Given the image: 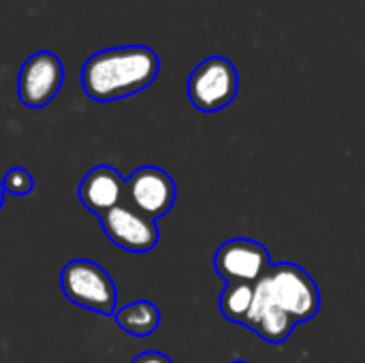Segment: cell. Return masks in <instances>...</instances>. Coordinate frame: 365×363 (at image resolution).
<instances>
[{
	"label": "cell",
	"mask_w": 365,
	"mask_h": 363,
	"mask_svg": "<svg viewBox=\"0 0 365 363\" xmlns=\"http://www.w3.org/2000/svg\"><path fill=\"white\" fill-rule=\"evenodd\" d=\"M272 267L269 252L263 244L235 237L218 246L214 255V270L225 282H244L257 285Z\"/></svg>",
	"instance_id": "cell-5"
},
{
	"label": "cell",
	"mask_w": 365,
	"mask_h": 363,
	"mask_svg": "<svg viewBox=\"0 0 365 363\" xmlns=\"http://www.w3.org/2000/svg\"><path fill=\"white\" fill-rule=\"evenodd\" d=\"M62 81L64 66L60 58L51 51H36L21 64L17 79L19 101L30 109H41L58 96Z\"/></svg>",
	"instance_id": "cell-6"
},
{
	"label": "cell",
	"mask_w": 365,
	"mask_h": 363,
	"mask_svg": "<svg viewBox=\"0 0 365 363\" xmlns=\"http://www.w3.org/2000/svg\"><path fill=\"white\" fill-rule=\"evenodd\" d=\"M62 295L90 312L113 317L118 310V291L111 276L94 261L75 259L68 261L60 272Z\"/></svg>",
	"instance_id": "cell-3"
},
{
	"label": "cell",
	"mask_w": 365,
	"mask_h": 363,
	"mask_svg": "<svg viewBox=\"0 0 365 363\" xmlns=\"http://www.w3.org/2000/svg\"><path fill=\"white\" fill-rule=\"evenodd\" d=\"M98 220L109 242L126 252H148L158 244L156 220L143 216L126 201L98 216Z\"/></svg>",
	"instance_id": "cell-8"
},
{
	"label": "cell",
	"mask_w": 365,
	"mask_h": 363,
	"mask_svg": "<svg viewBox=\"0 0 365 363\" xmlns=\"http://www.w3.org/2000/svg\"><path fill=\"white\" fill-rule=\"evenodd\" d=\"M130 363H173L171 357H167L165 353H158V351H145L141 355H137Z\"/></svg>",
	"instance_id": "cell-14"
},
{
	"label": "cell",
	"mask_w": 365,
	"mask_h": 363,
	"mask_svg": "<svg viewBox=\"0 0 365 363\" xmlns=\"http://www.w3.org/2000/svg\"><path fill=\"white\" fill-rule=\"evenodd\" d=\"M113 321L128 336L145 338V336H150V334H154L158 329L160 310H158L156 304H152L148 300H137V302H130V304L118 308L113 312Z\"/></svg>",
	"instance_id": "cell-11"
},
{
	"label": "cell",
	"mask_w": 365,
	"mask_h": 363,
	"mask_svg": "<svg viewBox=\"0 0 365 363\" xmlns=\"http://www.w3.org/2000/svg\"><path fill=\"white\" fill-rule=\"evenodd\" d=\"M175 195L173 178L154 165L135 169L126 180V203L152 220H158L173 208Z\"/></svg>",
	"instance_id": "cell-7"
},
{
	"label": "cell",
	"mask_w": 365,
	"mask_h": 363,
	"mask_svg": "<svg viewBox=\"0 0 365 363\" xmlns=\"http://www.w3.org/2000/svg\"><path fill=\"white\" fill-rule=\"evenodd\" d=\"M244 327H248L259 338H263V340H267L272 344H282L291 336L295 323L291 321V317L287 312H282L255 285V297H252V306L248 310V317L244 321Z\"/></svg>",
	"instance_id": "cell-10"
},
{
	"label": "cell",
	"mask_w": 365,
	"mask_h": 363,
	"mask_svg": "<svg viewBox=\"0 0 365 363\" xmlns=\"http://www.w3.org/2000/svg\"><path fill=\"white\" fill-rule=\"evenodd\" d=\"M77 197H79L81 205L88 212H92L96 216H103L105 212H109L115 205L124 203V199H126V180L120 175V171L115 167L96 165L79 182Z\"/></svg>",
	"instance_id": "cell-9"
},
{
	"label": "cell",
	"mask_w": 365,
	"mask_h": 363,
	"mask_svg": "<svg viewBox=\"0 0 365 363\" xmlns=\"http://www.w3.org/2000/svg\"><path fill=\"white\" fill-rule=\"evenodd\" d=\"M160 58L145 45L109 47L92 53L81 66V88L98 103L128 98L154 83Z\"/></svg>",
	"instance_id": "cell-1"
},
{
	"label": "cell",
	"mask_w": 365,
	"mask_h": 363,
	"mask_svg": "<svg viewBox=\"0 0 365 363\" xmlns=\"http://www.w3.org/2000/svg\"><path fill=\"white\" fill-rule=\"evenodd\" d=\"M240 90V75L235 64L225 56H210L190 73L186 92L190 103L205 113L229 107Z\"/></svg>",
	"instance_id": "cell-4"
},
{
	"label": "cell",
	"mask_w": 365,
	"mask_h": 363,
	"mask_svg": "<svg viewBox=\"0 0 365 363\" xmlns=\"http://www.w3.org/2000/svg\"><path fill=\"white\" fill-rule=\"evenodd\" d=\"M257 287L291 317V321L306 323L321 310V293L312 276L295 263L272 265Z\"/></svg>",
	"instance_id": "cell-2"
},
{
	"label": "cell",
	"mask_w": 365,
	"mask_h": 363,
	"mask_svg": "<svg viewBox=\"0 0 365 363\" xmlns=\"http://www.w3.org/2000/svg\"><path fill=\"white\" fill-rule=\"evenodd\" d=\"M231 363H248V362H242V359H237V362H231Z\"/></svg>",
	"instance_id": "cell-16"
},
{
	"label": "cell",
	"mask_w": 365,
	"mask_h": 363,
	"mask_svg": "<svg viewBox=\"0 0 365 363\" xmlns=\"http://www.w3.org/2000/svg\"><path fill=\"white\" fill-rule=\"evenodd\" d=\"M0 182H2L4 193L13 197H26L34 190V178L24 167H11Z\"/></svg>",
	"instance_id": "cell-13"
},
{
	"label": "cell",
	"mask_w": 365,
	"mask_h": 363,
	"mask_svg": "<svg viewBox=\"0 0 365 363\" xmlns=\"http://www.w3.org/2000/svg\"><path fill=\"white\" fill-rule=\"evenodd\" d=\"M255 297V285H244V282H227L222 295H220V312L227 321L244 325L248 310L252 306Z\"/></svg>",
	"instance_id": "cell-12"
},
{
	"label": "cell",
	"mask_w": 365,
	"mask_h": 363,
	"mask_svg": "<svg viewBox=\"0 0 365 363\" xmlns=\"http://www.w3.org/2000/svg\"><path fill=\"white\" fill-rule=\"evenodd\" d=\"M4 188H2V182H0V210H2V205H4Z\"/></svg>",
	"instance_id": "cell-15"
}]
</instances>
